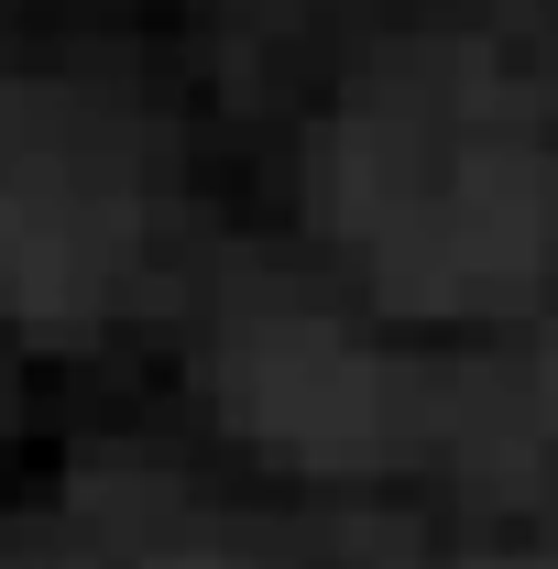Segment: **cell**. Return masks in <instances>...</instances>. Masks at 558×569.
Wrapping results in <instances>:
<instances>
[{
	"label": "cell",
	"instance_id": "obj_6",
	"mask_svg": "<svg viewBox=\"0 0 558 569\" xmlns=\"http://www.w3.org/2000/svg\"><path fill=\"white\" fill-rule=\"evenodd\" d=\"M526 569H537V559H526ZM548 569H558V559H548Z\"/></svg>",
	"mask_w": 558,
	"mask_h": 569
},
{
	"label": "cell",
	"instance_id": "obj_4",
	"mask_svg": "<svg viewBox=\"0 0 558 569\" xmlns=\"http://www.w3.org/2000/svg\"><path fill=\"white\" fill-rule=\"evenodd\" d=\"M142 569H263V559H230V548H153Z\"/></svg>",
	"mask_w": 558,
	"mask_h": 569
},
{
	"label": "cell",
	"instance_id": "obj_2",
	"mask_svg": "<svg viewBox=\"0 0 558 569\" xmlns=\"http://www.w3.org/2000/svg\"><path fill=\"white\" fill-rule=\"evenodd\" d=\"M153 219H165L153 121L88 88L0 77V307L11 318L88 329L132 284Z\"/></svg>",
	"mask_w": 558,
	"mask_h": 569
},
{
	"label": "cell",
	"instance_id": "obj_5",
	"mask_svg": "<svg viewBox=\"0 0 558 569\" xmlns=\"http://www.w3.org/2000/svg\"><path fill=\"white\" fill-rule=\"evenodd\" d=\"M537 406L558 417V329H548V351H537Z\"/></svg>",
	"mask_w": 558,
	"mask_h": 569
},
{
	"label": "cell",
	"instance_id": "obj_3",
	"mask_svg": "<svg viewBox=\"0 0 558 569\" xmlns=\"http://www.w3.org/2000/svg\"><path fill=\"white\" fill-rule=\"evenodd\" d=\"M209 383H219V417L241 438H263L275 460H296V471H361V460L395 449L383 361L307 296H241L219 318Z\"/></svg>",
	"mask_w": 558,
	"mask_h": 569
},
{
	"label": "cell",
	"instance_id": "obj_1",
	"mask_svg": "<svg viewBox=\"0 0 558 569\" xmlns=\"http://www.w3.org/2000/svg\"><path fill=\"white\" fill-rule=\"evenodd\" d=\"M307 198L406 307H492L558 252V153L492 56L361 77L307 153Z\"/></svg>",
	"mask_w": 558,
	"mask_h": 569
}]
</instances>
